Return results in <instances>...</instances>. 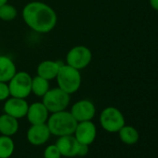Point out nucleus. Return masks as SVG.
Instances as JSON below:
<instances>
[{"label":"nucleus","instance_id":"1","mask_svg":"<svg viewBox=\"0 0 158 158\" xmlns=\"http://www.w3.org/2000/svg\"><path fill=\"white\" fill-rule=\"evenodd\" d=\"M23 19L26 25L38 34L51 32L58 22L55 10L41 1H32L23 10Z\"/></svg>","mask_w":158,"mask_h":158},{"label":"nucleus","instance_id":"2","mask_svg":"<svg viewBox=\"0 0 158 158\" xmlns=\"http://www.w3.org/2000/svg\"><path fill=\"white\" fill-rule=\"evenodd\" d=\"M77 121L72 115L70 111L63 110L57 113H52L47 121V126L51 133L56 137L73 135Z\"/></svg>","mask_w":158,"mask_h":158},{"label":"nucleus","instance_id":"3","mask_svg":"<svg viewBox=\"0 0 158 158\" xmlns=\"http://www.w3.org/2000/svg\"><path fill=\"white\" fill-rule=\"evenodd\" d=\"M58 87L68 94L75 93L81 87L82 76L79 70L62 63L56 76Z\"/></svg>","mask_w":158,"mask_h":158},{"label":"nucleus","instance_id":"4","mask_svg":"<svg viewBox=\"0 0 158 158\" xmlns=\"http://www.w3.org/2000/svg\"><path fill=\"white\" fill-rule=\"evenodd\" d=\"M33 77L27 72H17L8 82L10 97L26 99L32 93Z\"/></svg>","mask_w":158,"mask_h":158},{"label":"nucleus","instance_id":"5","mask_svg":"<svg viewBox=\"0 0 158 158\" xmlns=\"http://www.w3.org/2000/svg\"><path fill=\"white\" fill-rule=\"evenodd\" d=\"M102 127L109 133H117L126 125L125 116L122 112L114 106L104 108L100 114Z\"/></svg>","mask_w":158,"mask_h":158},{"label":"nucleus","instance_id":"6","mask_svg":"<svg viewBox=\"0 0 158 158\" xmlns=\"http://www.w3.org/2000/svg\"><path fill=\"white\" fill-rule=\"evenodd\" d=\"M70 94L66 93L59 87L49 89L42 97V102L50 114L66 110L70 104Z\"/></svg>","mask_w":158,"mask_h":158},{"label":"nucleus","instance_id":"7","mask_svg":"<svg viewBox=\"0 0 158 158\" xmlns=\"http://www.w3.org/2000/svg\"><path fill=\"white\" fill-rule=\"evenodd\" d=\"M66 64L81 71L87 68L92 60V52L86 46H75L66 54Z\"/></svg>","mask_w":158,"mask_h":158},{"label":"nucleus","instance_id":"8","mask_svg":"<svg viewBox=\"0 0 158 158\" xmlns=\"http://www.w3.org/2000/svg\"><path fill=\"white\" fill-rule=\"evenodd\" d=\"M70 112L77 122L90 121L96 114V107L91 101L85 99L73 103Z\"/></svg>","mask_w":158,"mask_h":158},{"label":"nucleus","instance_id":"9","mask_svg":"<svg viewBox=\"0 0 158 158\" xmlns=\"http://www.w3.org/2000/svg\"><path fill=\"white\" fill-rule=\"evenodd\" d=\"M73 136L78 140V142L90 146L97 137L96 125L92 122V120L78 122Z\"/></svg>","mask_w":158,"mask_h":158},{"label":"nucleus","instance_id":"10","mask_svg":"<svg viewBox=\"0 0 158 158\" xmlns=\"http://www.w3.org/2000/svg\"><path fill=\"white\" fill-rule=\"evenodd\" d=\"M28 107H29V104L26 99L10 97L9 99L5 101L3 109H4L5 114L19 120L26 116Z\"/></svg>","mask_w":158,"mask_h":158},{"label":"nucleus","instance_id":"11","mask_svg":"<svg viewBox=\"0 0 158 158\" xmlns=\"http://www.w3.org/2000/svg\"><path fill=\"white\" fill-rule=\"evenodd\" d=\"M51 133L47 124L31 125L26 132V139L34 146H40L48 142Z\"/></svg>","mask_w":158,"mask_h":158},{"label":"nucleus","instance_id":"12","mask_svg":"<svg viewBox=\"0 0 158 158\" xmlns=\"http://www.w3.org/2000/svg\"><path fill=\"white\" fill-rule=\"evenodd\" d=\"M55 144L60 152L61 156L68 158L78 156L80 142H78V140L73 135L58 137V139Z\"/></svg>","mask_w":158,"mask_h":158},{"label":"nucleus","instance_id":"13","mask_svg":"<svg viewBox=\"0 0 158 158\" xmlns=\"http://www.w3.org/2000/svg\"><path fill=\"white\" fill-rule=\"evenodd\" d=\"M49 114L50 113L42 102H36L29 105L25 117L31 125L46 124Z\"/></svg>","mask_w":158,"mask_h":158},{"label":"nucleus","instance_id":"14","mask_svg":"<svg viewBox=\"0 0 158 158\" xmlns=\"http://www.w3.org/2000/svg\"><path fill=\"white\" fill-rule=\"evenodd\" d=\"M61 64L62 63L58 60H43L38 64L36 68L37 75L47 79L48 81L56 79V76L59 73Z\"/></svg>","mask_w":158,"mask_h":158},{"label":"nucleus","instance_id":"15","mask_svg":"<svg viewBox=\"0 0 158 158\" xmlns=\"http://www.w3.org/2000/svg\"><path fill=\"white\" fill-rule=\"evenodd\" d=\"M17 73L16 64L6 55H0V82L8 83Z\"/></svg>","mask_w":158,"mask_h":158},{"label":"nucleus","instance_id":"16","mask_svg":"<svg viewBox=\"0 0 158 158\" xmlns=\"http://www.w3.org/2000/svg\"><path fill=\"white\" fill-rule=\"evenodd\" d=\"M19 130V121L18 119L3 114L0 115V135H5L12 137Z\"/></svg>","mask_w":158,"mask_h":158},{"label":"nucleus","instance_id":"17","mask_svg":"<svg viewBox=\"0 0 158 158\" xmlns=\"http://www.w3.org/2000/svg\"><path fill=\"white\" fill-rule=\"evenodd\" d=\"M119 135L120 140L127 145H133L136 144L139 141V134L138 130L131 126H127L125 125L121 129L117 132Z\"/></svg>","mask_w":158,"mask_h":158},{"label":"nucleus","instance_id":"18","mask_svg":"<svg viewBox=\"0 0 158 158\" xmlns=\"http://www.w3.org/2000/svg\"><path fill=\"white\" fill-rule=\"evenodd\" d=\"M50 89L49 81L47 79L36 75L32 79V93L37 97H43Z\"/></svg>","mask_w":158,"mask_h":158},{"label":"nucleus","instance_id":"19","mask_svg":"<svg viewBox=\"0 0 158 158\" xmlns=\"http://www.w3.org/2000/svg\"><path fill=\"white\" fill-rule=\"evenodd\" d=\"M15 151V143L11 137L0 135V158H10Z\"/></svg>","mask_w":158,"mask_h":158},{"label":"nucleus","instance_id":"20","mask_svg":"<svg viewBox=\"0 0 158 158\" xmlns=\"http://www.w3.org/2000/svg\"><path fill=\"white\" fill-rule=\"evenodd\" d=\"M18 15V11L16 8L9 3L4 4L0 7V20L5 22H10L13 21Z\"/></svg>","mask_w":158,"mask_h":158},{"label":"nucleus","instance_id":"21","mask_svg":"<svg viewBox=\"0 0 158 158\" xmlns=\"http://www.w3.org/2000/svg\"><path fill=\"white\" fill-rule=\"evenodd\" d=\"M44 158H61L60 152L56 144H50L44 150Z\"/></svg>","mask_w":158,"mask_h":158},{"label":"nucleus","instance_id":"22","mask_svg":"<svg viewBox=\"0 0 158 158\" xmlns=\"http://www.w3.org/2000/svg\"><path fill=\"white\" fill-rule=\"evenodd\" d=\"M10 97L9 84L6 82H0V102H5Z\"/></svg>","mask_w":158,"mask_h":158},{"label":"nucleus","instance_id":"23","mask_svg":"<svg viewBox=\"0 0 158 158\" xmlns=\"http://www.w3.org/2000/svg\"><path fill=\"white\" fill-rule=\"evenodd\" d=\"M89 145L80 143V147H79V151H78V156L80 157L86 156L89 153Z\"/></svg>","mask_w":158,"mask_h":158},{"label":"nucleus","instance_id":"24","mask_svg":"<svg viewBox=\"0 0 158 158\" xmlns=\"http://www.w3.org/2000/svg\"><path fill=\"white\" fill-rule=\"evenodd\" d=\"M149 1H150L151 7H152L154 10L158 11V0H149Z\"/></svg>","mask_w":158,"mask_h":158},{"label":"nucleus","instance_id":"25","mask_svg":"<svg viewBox=\"0 0 158 158\" xmlns=\"http://www.w3.org/2000/svg\"><path fill=\"white\" fill-rule=\"evenodd\" d=\"M8 1H9V0H0V7L3 6L6 3H8Z\"/></svg>","mask_w":158,"mask_h":158}]
</instances>
